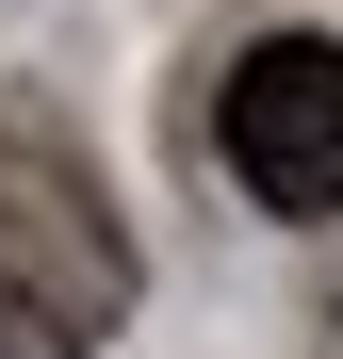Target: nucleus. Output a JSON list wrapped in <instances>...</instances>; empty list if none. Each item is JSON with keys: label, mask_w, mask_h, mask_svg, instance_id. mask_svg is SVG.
I'll return each instance as SVG.
<instances>
[{"label": "nucleus", "mask_w": 343, "mask_h": 359, "mask_svg": "<svg viewBox=\"0 0 343 359\" xmlns=\"http://www.w3.org/2000/svg\"><path fill=\"white\" fill-rule=\"evenodd\" d=\"M131 327V229L49 114H0V359H98Z\"/></svg>", "instance_id": "f257e3e1"}, {"label": "nucleus", "mask_w": 343, "mask_h": 359, "mask_svg": "<svg viewBox=\"0 0 343 359\" xmlns=\"http://www.w3.org/2000/svg\"><path fill=\"white\" fill-rule=\"evenodd\" d=\"M229 180L262 212H343V33H262L229 66Z\"/></svg>", "instance_id": "f03ea898"}]
</instances>
